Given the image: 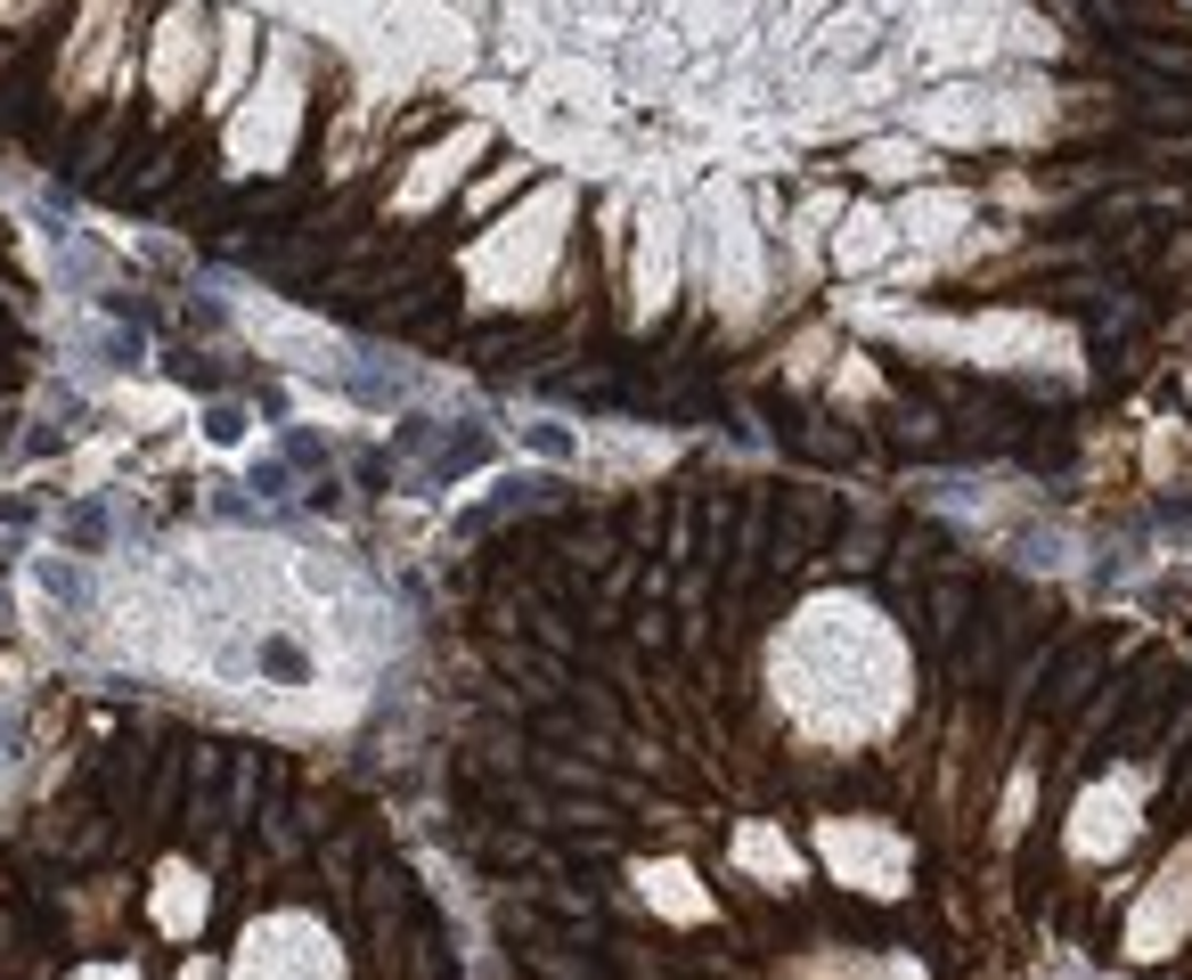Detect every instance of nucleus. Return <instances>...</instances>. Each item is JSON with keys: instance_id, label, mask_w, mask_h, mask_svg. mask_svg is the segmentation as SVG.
Instances as JSON below:
<instances>
[{"instance_id": "nucleus-1", "label": "nucleus", "mask_w": 1192, "mask_h": 980, "mask_svg": "<svg viewBox=\"0 0 1192 980\" xmlns=\"http://www.w3.org/2000/svg\"><path fill=\"white\" fill-rule=\"evenodd\" d=\"M204 433H213V442H245V409L213 401V409H204Z\"/></svg>"}, {"instance_id": "nucleus-2", "label": "nucleus", "mask_w": 1192, "mask_h": 980, "mask_svg": "<svg viewBox=\"0 0 1192 980\" xmlns=\"http://www.w3.org/2000/svg\"><path fill=\"white\" fill-rule=\"evenodd\" d=\"M66 539L98 548V539H107V507H74V515H66Z\"/></svg>"}]
</instances>
